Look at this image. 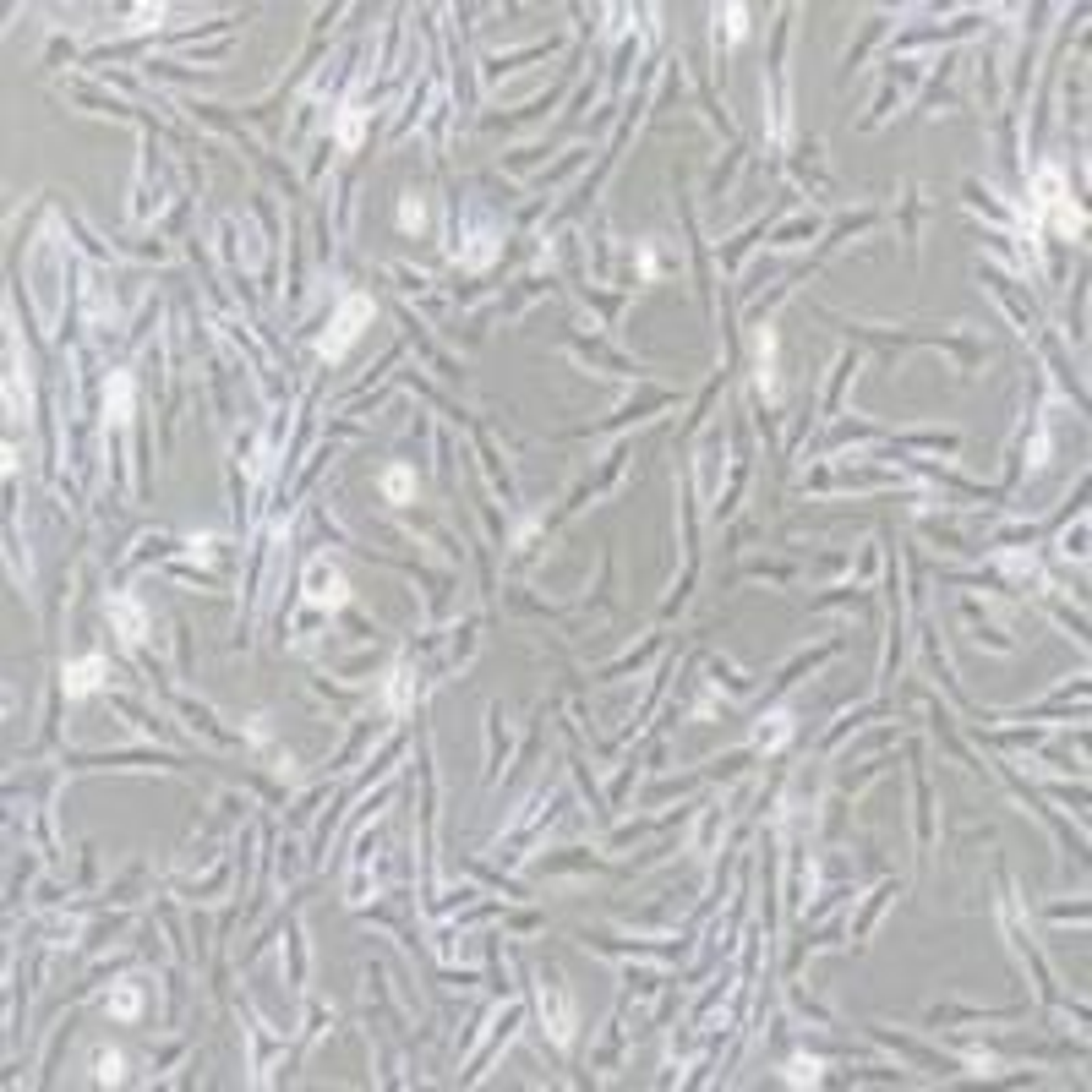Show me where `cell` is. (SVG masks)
<instances>
[{"label": "cell", "mask_w": 1092, "mask_h": 1092, "mask_svg": "<svg viewBox=\"0 0 1092 1092\" xmlns=\"http://www.w3.org/2000/svg\"><path fill=\"white\" fill-rule=\"evenodd\" d=\"M104 683V661L99 656H88V661H77V666H66V694L72 699H82V694H93Z\"/></svg>", "instance_id": "5b68a950"}, {"label": "cell", "mask_w": 1092, "mask_h": 1092, "mask_svg": "<svg viewBox=\"0 0 1092 1092\" xmlns=\"http://www.w3.org/2000/svg\"><path fill=\"white\" fill-rule=\"evenodd\" d=\"M792 737V716H770V727H759V749H781Z\"/></svg>", "instance_id": "7c38bea8"}, {"label": "cell", "mask_w": 1092, "mask_h": 1092, "mask_svg": "<svg viewBox=\"0 0 1092 1092\" xmlns=\"http://www.w3.org/2000/svg\"><path fill=\"white\" fill-rule=\"evenodd\" d=\"M1033 191H1038V208H1043V213H1054V224H1059L1065 235H1076V230H1081V213L1065 203V175H1059L1054 165H1043V170H1038Z\"/></svg>", "instance_id": "6da1fadb"}, {"label": "cell", "mask_w": 1092, "mask_h": 1092, "mask_svg": "<svg viewBox=\"0 0 1092 1092\" xmlns=\"http://www.w3.org/2000/svg\"><path fill=\"white\" fill-rule=\"evenodd\" d=\"M410 694H415V672H410V666H394V683H388V704H394V711H404V704H410Z\"/></svg>", "instance_id": "30bf717a"}, {"label": "cell", "mask_w": 1092, "mask_h": 1092, "mask_svg": "<svg viewBox=\"0 0 1092 1092\" xmlns=\"http://www.w3.org/2000/svg\"><path fill=\"white\" fill-rule=\"evenodd\" d=\"M339 142H344V148L361 142V104H344V115H339Z\"/></svg>", "instance_id": "4fadbf2b"}, {"label": "cell", "mask_w": 1092, "mask_h": 1092, "mask_svg": "<svg viewBox=\"0 0 1092 1092\" xmlns=\"http://www.w3.org/2000/svg\"><path fill=\"white\" fill-rule=\"evenodd\" d=\"M142 1011V994H137V983H120L115 994H110V1016H120V1021H132Z\"/></svg>", "instance_id": "9c48e42d"}, {"label": "cell", "mask_w": 1092, "mask_h": 1092, "mask_svg": "<svg viewBox=\"0 0 1092 1092\" xmlns=\"http://www.w3.org/2000/svg\"><path fill=\"white\" fill-rule=\"evenodd\" d=\"M759 388L776 394V334L759 328Z\"/></svg>", "instance_id": "ba28073f"}, {"label": "cell", "mask_w": 1092, "mask_h": 1092, "mask_svg": "<svg viewBox=\"0 0 1092 1092\" xmlns=\"http://www.w3.org/2000/svg\"><path fill=\"white\" fill-rule=\"evenodd\" d=\"M366 317H372V301H366V296H350V301L339 306V317H334V334H323V356H328V361H339V356H344V350H350V339L361 334V323H366Z\"/></svg>", "instance_id": "7a4b0ae2"}, {"label": "cell", "mask_w": 1092, "mask_h": 1092, "mask_svg": "<svg viewBox=\"0 0 1092 1092\" xmlns=\"http://www.w3.org/2000/svg\"><path fill=\"white\" fill-rule=\"evenodd\" d=\"M541 1005H552V1038H558V1043H568L573 1016H568V1000H563V983H558V978H546V983H541Z\"/></svg>", "instance_id": "277c9868"}, {"label": "cell", "mask_w": 1092, "mask_h": 1092, "mask_svg": "<svg viewBox=\"0 0 1092 1092\" xmlns=\"http://www.w3.org/2000/svg\"><path fill=\"white\" fill-rule=\"evenodd\" d=\"M721 17H727V39H732V44H737V39L749 34V12H743V6H727Z\"/></svg>", "instance_id": "9a60e30c"}, {"label": "cell", "mask_w": 1092, "mask_h": 1092, "mask_svg": "<svg viewBox=\"0 0 1092 1092\" xmlns=\"http://www.w3.org/2000/svg\"><path fill=\"white\" fill-rule=\"evenodd\" d=\"M104 404H110V421H126V415H132V377H126V372H115V377H110Z\"/></svg>", "instance_id": "52a82bcc"}, {"label": "cell", "mask_w": 1092, "mask_h": 1092, "mask_svg": "<svg viewBox=\"0 0 1092 1092\" xmlns=\"http://www.w3.org/2000/svg\"><path fill=\"white\" fill-rule=\"evenodd\" d=\"M399 224H404V230H421V224H427V208L415 203V197H404V208H399Z\"/></svg>", "instance_id": "2e32d148"}, {"label": "cell", "mask_w": 1092, "mask_h": 1092, "mask_svg": "<svg viewBox=\"0 0 1092 1092\" xmlns=\"http://www.w3.org/2000/svg\"><path fill=\"white\" fill-rule=\"evenodd\" d=\"M93 1065H99V1071H93V1076H99L104 1087H115V1081H126V1059H120L115 1049H104L99 1059H93Z\"/></svg>", "instance_id": "8fae6325"}, {"label": "cell", "mask_w": 1092, "mask_h": 1092, "mask_svg": "<svg viewBox=\"0 0 1092 1092\" xmlns=\"http://www.w3.org/2000/svg\"><path fill=\"white\" fill-rule=\"evenodd\" d=\"M344 596H350L344 573H339L334 563H323V558H317V563L306 568V601H311V606H323V612H339V606H344Z\"/></svg>", "instance_id": "3957f363"}, {"label": "cell", "mask_w": 1092, "mask_h": 1092, "mask_svg": "<svg viewBox=\"0 0 1092 1092\" xmlns=\"http://www.w3.org/2000/svg\"><path fill=\"white\" fill-rule=\"evenodd\" d=\"M110 618L120 623V634L132 639V645L148 634V623H142V612H137V601H132V596H115V601H110Z\"/></svg>", "instance_id": "8992f818"}, {"label": "cell", "mask_w": 1092, "mask_h": 1092, "mask_svg": "<svg viewBox=\"0 0 1092 1092\" xmlns=\"http://www.w3.org/2000/svg\"><path fill=\"white\" fill-rule=\"evenodd\" d=\"M410 487H415V481H410V470H404V465H394L388 475H382V492H388L394 503H404V497H410Z\"/></svg>", "instance_id": "5bb4252c"}]
</instances>
